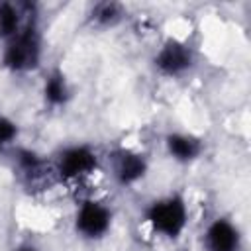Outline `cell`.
<instances>
[{
  "label": "cell",
  "mask_w": 251,
  "mask_h": 251,
  "mask_svg": "<svg viewBox=\"0 0 251 251\" xmlns=\"http://www.w3.org/2000/svg\"><path fill=\"white\" fill-rule=\"evenodd\" d=\"M41 63V33L35 22H25L22 29L6 41L2 65L12 73L35 71Z\"/></svg>",
  "instance_id": "obj_1"
},
{
  "label": "cell",
  "mask_w": 251,
  "mask_h": 251,
  "mask_svg": "<svg viewBox=\"0 0 251 251\" xmlns=\"http://www.w3.org/2000/svg\"><path fill=\"white\" fill-rule=\"evenodd\" d=\"M145 222L151 229L167 239H178L188 226V208L180 194H169L153 200L145 208Z\"/></svg>",
  "instance_id": "obj_2"
},
{
  "label": "cell",
  "mask_w": 251,
  "mask_h": 251,
  "mask_svg": "<svg viewBox=\"0 0 251 251\" xmlns=\"http://www.w3.org/2000/svg\"><path fill=\"white\" fill-rule=\"evenodd\" d=\"M98 169V155L88 145H73L59 153L55 173L65 182H75L90 176Z\"/></svg>",
  "instance_id": "obj_3"
},
{
  "label": "cell",
  "mask_w": 251,
  "mask_h": 251,
  "mask_svg": "<svg viewBox=\"0 0 251 251\" xmlns=\"http://www.w3.org/2000/svg\"><path fill=\"white\" fill-rule=\"evenodd\" d=\"M112 210L100 200H82L76 216H75V229L84 239H100L112 227Z\"/></svg>",
  "instance_id": "obj_4"
},
{
  "label": "cell",
  "mask_w": 251,
  "mask_h": 251,
  "mask_svg": "<svg viewBox=\"0 0 251 251\" xmlns=\"http://www.w3.org/2000/svg\"><path fill=\"white\" fill-rule=\"evenodd\" d=\"M153 65L163 76H180L194 65V53L184 41L169 37L155 53Z\"/></svg>",
  "instance_id": "obj_5"
},
{
  "label": "cell",
  "mask_w": 251,
  "mask_h": 251,
  "mask_svg": "<svg viewBox=\"0 0 251 251\" xmlns=\"http://www.w3.org/2000/svg\"><path fill=\"white\" fill-rule=\"evenodd\" d=\"M112 175L120 186H131L147 175V159L133 149H116L110 157Z\"/></svg>",
  "instance_id": "obj_6"
},
{
  "label": "cell",
  "mask_w": 251,
  "mask_h": 251,
  "mask_svg": "<svg viewBox=\"0 0 251 251\" xmlns=\"http://www.w3.org/2000/svg\"><path fill=\"white\" fill-rule=\"evenodd\" d=\"M204 237L208 251H239L241 247L239 229L227 218H216L208 226Z\"/></svg>",
  "instance_id": "obj_7"
},
{
  "label": "cell",
  "mask_w": 251,
  "mask_h": 251,
  "mask_svg": "<svg viewBox=\"0 0 251 251\" xmlns=\"http://www.w3.org/2000/svg\"><path fill=\"white\" fill-rule=\"evenodd\" d=\"M165 147L167 153L176 161V163H192L194 159L200 157L204 145L202 139L190 133H169L165 137Z\"/></svg>",
  "instance_id": "obj_8"
},
{
  "label": "cell",
  "mask_w": 251,
  "mask_h": 251,
  "mask_svg": "<svg viewBox=\"0 0 251 251\" xmlns=\"http://www.w3.org/2000/svg\"><path fill=\"white\" fill-rule=\"evenodd\" d=\"M43 96L45 102L51 106H63L71 98V88L61 71H53L47 75L45 84H43Z\"/></svg>",
  "instance_id": "obj_9"
},
{
  "label": "cell",
  "mask_w": 251,
  "mask_h": 251,
  "mask_svg": "<svg viewBox=\"0 0 251 251\" xmlns=\"http://www.w3.org/2000/svg\"><path fill=\"white\" fill-rule=\"evenodd\" d=\"M22 14L16 4L2 2L0 4V39L8 41L22 29Z\"/></svg>",
  "instance_id": "obj_10"
},
{
  "label": "cell",
  "mask_w": 251,
  "mask_h": 251,
  "mask_svg": "<svg viewBox=\"0 0 251 251\" xmlns=\"http://www.w3.org/2000/svg\"><path fill=\"white\" fill-rule=\"evenodd\" d=\"M18 167L27 180H37L45 173V161L31 149H18Z\"/></svg>",
  "instance_id": "obj_11"
},
{
  "label": "cell",
  "mask_w": 251,
  "mask_h": 251,
  "mask_svg": "<svg viewBox=\"0 0 251 251\" xmlns=\"http://www.w3.org/2000/svg\"><path fill=\"white\" fill-rule=\"evenodd\" d=\"M120 18H122V6L116 2H100L92 8V22L102 27L118 24Z\"/></svg>",
  "instance_id": "obj_12"
},
{
  "label": "cell",
  "mask_w": 251,
  "mask_h": 251,
  "mask_svg": "<svg viewBox=\"0 0 251 251\" xmlns=\"http://www.w3.org/2000/svg\"><path fill=\"white\" fill-rule=\"evenodd\" d=\"M16 139H18V124L8 116H0V151L8 149Z\"/></svg>",
  "instance_id": "obj_13"
},
{
  "label": "cell",
  "mask_w": 251,
  "mask_h": 251,
  "mask_svg": "<svg viewBox=\"0 0 251 251\" xmlns=\"http://www.w3.org/2000/svg\"><path fill=\"white\" fill-rule=\"evenodd\" d=\"M16 251H39V249H35L33 245H20Z\"/></svg>",
  "instance_id": "obj_14"
}]
</instances>
